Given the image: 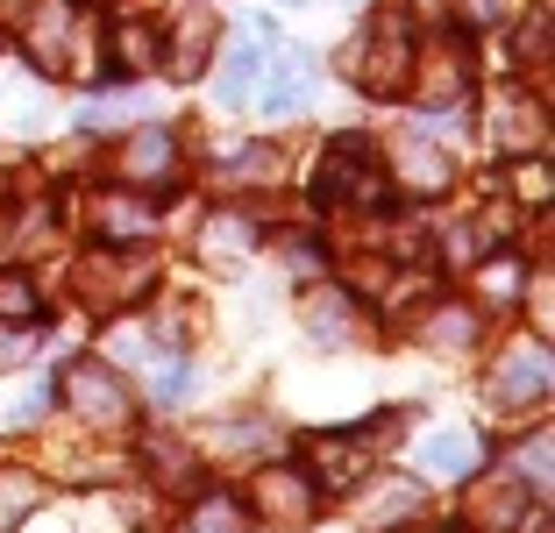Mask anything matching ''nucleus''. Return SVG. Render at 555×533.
I'll use <instances>...</instances> for the list:
<instances>
[{
    "mask_svg": "<svg viewBox=\"0 0 555 533\" xmlns=\"http://www.w3.org/2000/svg\"><path fill=\"white\" fill-rule=\"evenodd\" d=\"M29 65L50 72V79H86V57H100V29L79 15V0H29Z\"/></svg>",
    "mask_w": 555,
    "mask_h": 533,
    "instance_id": "1",
    "label": "nucleus"
},
{
    "mask_svg": "<svg viewBox=\"0 0 555 533\" xmlns=\"http://www.w3.org/2000/svg\"><path fill=\"white\" fill-rule=\"evenodd\" d=\"M343 72L363 86V93L399 100V93H406V79H413V29L399 15H371L357 36H349Z\"/></svg>",
    "mask_w": 555,
    "mask_h": 533,
    "instance_id": "2",
    "label": "nucleus"
},
{
    "mask_svg": "<svg viewBox=\"0 0 555 533\" xmlns=\"http://www.w3.org/2000/svg\"><path fill=\"white\" fill-rule=\"evenodd\" d=\"M321 207H385L392 178H385V157H377L363 135H343V143L321 150V178H313Z\"/></svg>",
    "mask_w": 555,
    "mask_h": 533,
    "instance_id": "3",
    "label": "nucleus"
},
{
    "mask_svg": "<svg viewBox=\"0 0 555 533\" xmlns=\"http://www.w3.org/2000/svg\"><path fill=\"white\" fill-rule=\"evenodd\" d=\"M477 477V469H470ZM527 519H534V484H527L520 469H491V477H477L470 498H463V526L470 533H520Z\"/></svg>",
    "mask_w": 555,
    "mask_h": 533,
    "instance_id": "4",
    "label": "nucleus"
},
{
    "mask_svg": "<svg viewBox=\"0 0 555 533\" xmlns=\"http://www.w3.org/2000/svg\"><path fill=\"white\" fill-rule=\"evenodd\" d=\"M555 391V363L541 341H513L499 363H491V405L499 413H541Z\"/></svg>",
    "mask_w": 555,
    "mask_h": 533,
    "instance_id": "5",
    "label": "nucleus"
},
{
    "mask_svg": "<svg viewBox=\"0 0 555 533\" xmlns=\"http://www.w3.org/2000/svg\"><path fill=\"white\" fill-rule=\"evenodd\" d=\"M115 171H121V185H135V193H164V185H179V135L164 129V121L129 129V135H121V150H115Z\"/></svg>",
    "mask_w": 555,
    "mask_h": 533,
    "instance_id": "6",
    "label": "nucleus"
},
{
    "mask_svg": "<svg viewBox=\"0 0 555 533\" xmlns=\"http://www.w3.org/2000/svg\"><path fill=\"white\" fill-rule=\"evenodd\" d=\"M150 277H157L150 257H107V249H100V257L79 263V299L100 307V313H115V307H135V299H143Z\"/></svg>",
    "mask_w": 555,
    "mask_h": 533,
    "instance_id": "7",
    "label": "nucleus"
},
{
    "mask_svg": "<svg viewBox=\"0 0 555 533\" xmlns=\"http://www.w3.org/2000/svg\"><path fill=\"white\" fill-rule=\"evenodd\" d=\"M65 405L86 427H121L129 420V385H121L107 363H72L65 370Z\"/></svg>",
    "mask_w": 555,
    "mask_h": 533,
    "instance_id": "8",
    "label": "nucleus"
},
{
    "mask_svg": "<svg viewBox=\"0 0 555 533\" xmlns=\"http://www.w3.org/2000/svg\"><path fill=\"white\" fill-rule=\"evenodd\" d=\"M399 185V193H413V199H435V193H449V178H456V157L441 150V135H399V150H392V171H385Z\"/></svg>",
    "mask_w": 555,
    "mask_h": 533,
    "instance_id": "9",
    "label": "nucleus"
},
{
    "mask_svg": "<svg viewBox=\"0 0 555 533\" xmlns=\"http://www.w3.org/2000/svg\"><path fill=\"white\" fill-rule=\"evenodd\" d=\"M93 227L107 235V243H121V249H135V243H150L157 235V193H93Z\"/></svg>",
    "mask_w": 555,
    "mask_h": 533,
    "instance_id": "10",
    "label": "nucleus"
},
{
    "mask_svg": "<svg viewBox=\"0 0 555 533\" xmlns=\"http://www.w3.org/2000/svg\"><path fill=\"white\" fill-rule=\"evenodd\" d=\"M371 455H363V434H313L307 441V484L313 491H357Z\"/></svg>",
    "mask_w": 555,
    "mask_h": 533,
    "instance_id": "11",
    "label": "nucleus"
},
{
    "mask_svg": "<svg viewBox=\"0 0 555 533\" xmlns=\"http://www.w3.org/2000/svg\"><path fill=\"white\" fill-rule=\"evenodd\" d=\"M406 86H421L427 107H449V100L470 93V57H463V36H449V43H435V50H413V79Z\"/></svg>",
    "mask_w": 555,
    "mask_h": 533,
    "instance_id": "12",
    "label": "nucleus"
},
{
    "mask_svg": "<svg viewBox=\"0 0 555 533\" xmlns=\"http://www.w3.org/2000/svg\"><path fill=\"white\" fill-rule=\"evenodd\" d=\"M491 135H499L506 157H541V150H548V107H541L534 93H506L491 107Z\"/></svg>",
    "mask_w": 555,
    "mask_h": 533,
    "instance_id": "13",
    "label": "nucleus"
},
{
    "mask_svg": "<svg viewBox=\"0 0 555 533\" xmlns=\"http://www.w3.org/2000/svg\"><path fill=\"white\" fill-rule=\"evenodd\" d=\"M157 65H164V29L157 22H115L100 79H143V72H157Z\"/></svg>",
    "mask_w": 555,
    "mask_h": 533,
    "instance_id": "14",
    "label": "nucleus"
},
{
    "mask_svg": "<svg viewBox=\"0 0 555 533\" xmlns=\"http://www.w3.org/2000/svg\"><path fill=\"white\" fill-rule=\"evenodd\" d=\"M427 512V491L413 484V477H385V484L363 498V526L371 533H413Z\"/></svg>",
    "mask_w": 555,
    "mask_h": 533,
    "instance_id": "15",
    "label": "nucleus"
},
{
    "mask_svg": "<svg viewBox=\"0 0 555 533\" xmlns=\"http://www.w3.org/2000/svg\"><path fill=\"white\" fill-rule=\"evenodd\" d=\"M263 36H271V22H249V36L243 43H229L221 50V72H214V100L221 107H243L249 93H257V72H263Z\"/></svg>",
    "mask_w": 555,
    "mask_h": 533,
    "instance_id": "16",
    "label": "nucleus"
},
{
    "mask_svg": "<svg viewBox=\"0 0 555 533\" xmlns=\"http://www.w3.org/2000/svg\"><path fill=\"white\" fill-rule=\"evenodd\" d=\"M313 100V57L307 50H278L271 57V86H263V114H299Z\"/></svg>",
    "mask_w": 555,
    "mask_h": 533,
    "instance_id": "17",
    "label": "nucleus"
},
{
    "mask_svg": "<svg viewBox=\"0 0 555 533\" xmlns=\"http://www.w3.org/2000/svg\"><path fill=\"white\" fill-rule=\"evenodd\" d=\"M257 505H263L271 519H285V526H299V519L313 512V484H307V469H285V463L257 469Z\"/></svg>",
    "mask_w": 555,
    "mask_h": 533,
    "instance_id": "18",
    "label": "nucleus"
},
{
    "mask_svg": "<svg viewBox=\"0 0 555 533\" xmlns=\"http://www.w3.org/2000/svg\"><path fill=\"white\" fill-rule=\"evenodd\" d=\"M307 335H313V349H343V341H357V307H349L343 285H321L307 299Z\"/></svg>",
    "mask_w": 555,
    "mask_h": 533,
    "instance_id": "19",
    "label": "nucleus"
},
{
    "mask_svg": "<svg viewBox=\"0 0 555 533\" xmlns=\"http://www.w3.org/2000/svg\"><path fill=\"white\" fill-rule=\"evenodd\" d=\"M421 469L441 477V484L470 477V469H477V434H470V427H435V434L421 441Z\"/></svg>",
    "mask_w": 555,
    "mask_h": 533,
    "instance_id": "20",
    "label": "nucleus"
},
{
    "mask_svg": "<svg viewBox=\"0 0 555 533\" xmlns=\"http://www.w3.org/2000/svg\"><path fill=\"white\" fill-rule=\"evenodd\" d=\"M207 50H214V15H185L179 36L164 43V65H171V79H199V72H207Z\"/></svg>",
    "mask_w": 555,
    "mask_h": 533,
    "instance_id": "21",
    "label": "nucleus"
},
{
    "mask_svg": "<svg viewBox=\"0 0 555 533\" xmlns=\"http://www.w3.org/2000/svg\"><path fill=\"white\" fill-rule=\"evenodd\" d=\"M278 171H285V150L278 143H243V150H229V164H221V185H271Z\"/></svg>",
    "mask_w": 555,
    "mask_h": 533,
    "instance_id": "22",
    "label": "nucleus"
},
{
    "mask_svg": "<svg viewBox=\"0 0 555 533\" xmlns=\"http://www.w3.org/2000/svg\"><path fill=\"white\" fill-rule=\"evenodd\" d=\"M0 321L8 327H36L43 321V291L29 271H0Z\"/></svg>",
    "mask_w": 555,
    "mask_h": 533,
    "instance_id": "23",
    "label": "nucleus"
},
{
    "mask_svg": "<svg viewBox=\"0 0 555 533\" xmlns=\"http://www.w3.org/2000/svg\"><path fill=\"white\" fill-rule=\"evenodd\" d=\"M421 341H427V349H470V341H477V313L470 307H435V313H427V327H421Z\"/></svg>",
    "mask_w": 555,
    "mask_h": 533,
    "instance_id": "24",
    "label": "nucleus"
},
{
    "mask_svg": "<svg viewBox=\"0 0 555 533\" xmlns=\"http://www.w3.org/2000/svg\"><path fill=\"white\" fill-rule=\"evenodd\" d=\"M150 469H157V484H171V491H199V463H193V448H179V441H150Z\"/></svg>",
    "mask_w": 555,
    "mask_h": 533,
    "instance_id": "25",
    "label": "nucleus"
},
{
    "mask_svg": "<svg viewBox=\"0 0 555 533\" xmlns=\"http://www.w3.org/2000/svg\"><path fill=\"white\" fill-rule=\"evenodd\" d=\"M36 512V477L29 469H0V533H15Z\"/></svg>",
    "mask_w": 555,
    "mask_h": 533,
    "instance_id": "26",
    "label": "nucleus"
},
{
    "mask_svg": "<svg viewBox=\"0 0 555 533\" xmlns=\"http://www.w3.org/2000/svg\"><path fill=\"white\" fill-rule=\"evenodd\" d=\"M257 243V221L249 213H214L207 221V257H243Z\"/></svg>",
    "mask_w": 555,
    "mask_h": 533,
    "instance_id": "27",
    "label": "nucleus"
},
{
    "mask_svg": "<svg viewBox=\"0 0 555 533\" xmlns=\"http://www.w3.org/2000/svg\"><path fill=\"white\" fill-rule=\"evenodd\" d=\"M513 50H520L527 72H548V0H534L520 22V36H513Z\"/></svg>",
    "mask_w": 555,
    "mask_h": 533,
    "instance_id": "28",
    "label": "nucleus"
},
{
    "mask_svg": "<svg viewBox=\"0 0 555 533\" xmlns=\"http://www.w3.org/2000/svg\"><path fill=\"white\" fill-rule=\"evenodd\" d=\"M477 285H485L491 307H513V299L527 291V271H520V257H513V263H485V277H477Z\"/></svg>",
    "mask_w": 555,
    "mask_h": 533,
    "instance_id": "29",
    "label": "nucleus"
},
{
    "mask_svg": "<svg viewBox=\"0 0 555 533\" xmlns=\"http://www.w3.org/2000/svg\"><path fill=\"white\" fill-rule=\"evenodd\" d=\"M491 249V235H485V221H456L449 235H441V257L449 263H477Z\"/></svg>",
    "mask_w": 555,
    "mask_h": 533,
    "instance_id": "30",
    "label": "nucleus"
},
{
    "mask_svg": "<svg viewBox=\"0 0 555 533\" xmlns=\"http://www.w3.org/2000/svg\"><path fill=\"white\" fill-rule=\"evenodd\" d=\"M513 193H520L527 207H548V199H555V178H548V157H527L520 171H513Z\"/></svg>",
    "mask_w": 555,
    "mask_h": 533,
    "instance_id": "31",
    "label": "nucleus"
},
{
    "mask_svg": "<svg viewBox=\"0 0 555 533\" xmlns=\"http://www.w3.org/2000/svg\"><path fill=\"white\" fill-rule=\"evenodd\" d=\"M193 533H243V505L235 498H199Z\"/></svg>",
    "mask_w": 555,
    "mask_h": 533,
    "instance_id": "32",
    "label": "nucleus"
},
{
    "mask_svg": "<svg viewBox=\"0 0 555 533\" xmlns=\"http://www.w3.org/2000/svg\"><path fill=\"white\" fill-rule=\"evenodd\" d=\"M185 391H193V363H171V370L157 377V405L171 413V405H185Z\"/></svg>",
    "mask_w": 555,
    "mask_h": 533,
    "instance_id": "33",
    "label": "nucleus"
},
{
    "mask_svg": "<svg viewBox=\"0 0 555 533\" xmlns=\"http://www.w3.org/2000/svg\"><path fill=\"white\" fill-rule=\"evenodd\" d=\"M520 477H527V484H548V434H534V441H527V448H520Z\"/></svg>",
    "mask_w": 555,
    "mask_h": 533,
    "instance_id": "34",
    "label": "nucleus"
},
{
    "mask_svg": "<svg viewBox=\"0 0 555 533\" xmlns=\"http://www.w3.org/2000/svg\"><path fill=\"white\" fill-rule=\"evenodd\" d=\"M456 15L470 22V29H491V22H506L513 8H506V0H456Z\"/></svg>",
    "mask_w": 555,
    "mask_h": 533,
    "instance_id": "35",
    "label": "nucleus"
},
{
    "mask_svg": "<svg viewBox=\"0 0 555 533\" xmlns=\"http://www.w3.org/2000/svg\"><path fill=\"white\" fill-rule=\"evenodd\" d=\"M15 363H29V341H22V335H0V370H15Z\"/></svg>",
    "mask_w": 555,
    "mask_h": 533,
    "instance_id": "36",
    "label": "nucleus"
},
{
    "mask_svg": "<svg viewBox=\"0 0 555 533\" xmlns=\"http://www.w3.org/2000/svg\"><path fill=\"white\" fill-rule=\"evenodd\" d=\"M0 8H22V0H0Z\"/></svg>",
    "mask_w": 555,
    "mask_h": 533,
    "instance_id": "37",
    "label": "nucleus"
},
{
    "mask_svg": "<svg viewBox=\"0 0 555 533\" xmlns=\"http://www.w3.org/2000/svg\"><path fill=\"white\" fill-rule=\"evenodd\" d=\"M0 43H8V29H0Z\"/></svg>",
    "mask_w": 555,
    "mask_h": 533,
    "instance_id": "38",
    "label": "nucleus"
}]
</instances>
